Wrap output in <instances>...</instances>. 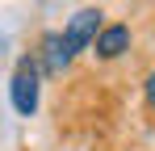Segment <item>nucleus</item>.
Here are the masks:
<instances>
[{
	"label": "nucleus",
	"instance_id": "f03ea898",
	"mask_svg": "<svg viewBox=\"0 0 155 151\" xmlns=\"http://www.w3.org/2000/svg\"><path fill=\"white\" fill-rule=\"evenodd\" d=\"M101 17H105L101 8H80V13H71L67 29H59L71 55H80V50H88L92 42H97V34L105 29V21H101Z\"/></svg>",
	"mask_w": 155,
	"mask_h": 151
},
{
	"label": "nucleus",
	"instance_id": "423d86ee",
	"mask_svg": "<svg viewBox=\"0 0 155 151\" xmlns=\"http://www.w3.org/2000/svg\"><path fill=\"white\" fill-rule=\"evenodd\" d=\"M0 50H4V34H0Z\"/></svg>",
	"mask_w": 155,
	"mask_h": 151
},
{
	"label": "nucleus",
	"instance_id": "20e7f679",
	"mask_svg": "<svg viewBox=\"0 0 155 151\" xmlns=\"http://www.w3.org/2000/svg\"><path fill=\"white\" fill-rule=\"evenodd\" d=\"M38 59H42V72L46 76H63L67 67H71V50H67V42H63V34H46L42 38V50H38Z\"/></svg>",
	"mask_w": 155,
	"mask_h": 151
},
{
	"label": "nucleus",
	"instance_id": "f257e3e1",
	"mask_svg": "<svg viewBox=\"0 0 155 151\" xmlns=\"http://www.w3.org/2000/svg\"><path fill=\"white\" fill-rule=\"evenodd\" d=\"M8 97H13V109L21 113V118H34V109H38V97H42V84H38V59L25 55L21 63H17V72L8 80Z\"/></svg>",
	"mask_w": 155,
	"mask_h": 151
},
{
	"label": "nucleus",
	"instance_id": "39448f33",
	"mask_svg": "<svg viewBox=\"0 0 155 151\" xmlns=\"http://www.w3.org/2000/svg\"><path fill=\"white\" fill-rule=\"evenodd\" d=\"M143 101H147V109L155 113V67L147 72V80H143Z\"/></svg>",
	"mask_w": 155,
	"mask_h": 151
},
{
	"label": "nucleus",
	"instance_id": "7ed1b4c3",
	"mask_svg": "<svg viewBox=\"0 0 155 151\" xmlns=\"http://www.w3.org/2000/svg\"><path fill=\"white\" fill-rule=\"evenodd\" d=\"M130 42H134V34H130V25H122V21H113V25H105L101 34H97V42H92V50H97V59H122L130 50Z\"/></svg>",
	"mask_w": 155,
	"mask_h": 151
}]
</instances>
